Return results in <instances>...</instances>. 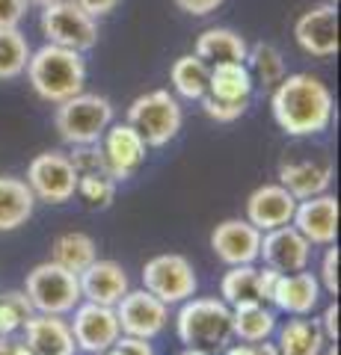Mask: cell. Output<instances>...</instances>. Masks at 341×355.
I'll return each instance as SVG.
<instances>
[{"label":"cell","mask_w":341,"mask_h":355,"mask_svg":"<svg viewBox=\"0 0 341 355\" xmlns=\"http://www.w3.org/2000/svg\"><path fill=\"white\" fill-rule=\"evenodd\" d=\"M116 187L119 184L107 172H90L78 178V193L74 196H81L90 210H107L116 202Z\"/></svg>","instance_id":"obj_33"},{"label":"cell","mask_w":341,"mask_h":355,"mask_svg":"<svg viewBox=\"0 0 341 355\" xmlns=\"http://www.w3.org/2000/svg\"><path fill=\"white\" fill-rule=\"evenodd\" d=\"M175 6L181 9V12H187V15H196V18H205V15H211V12H217L219 6L226 3V0H172Z\"/></svg>","instance_id":"obj_39"},{"label":"cell","mask_w":341,"mask_h":355,"mask_svg":"<svg viewBox=\"0 0 341 355\" xmlns=\"http://www.w3.org/2000/svg\"><path fill=\"white\" fill-rule=\"evenodd\" d=\"M175 331L184 347L223 352L232 340V308L214 296H190L181 302V311L175 317Z\"/></svg>","instance_id":"obj_3"},{"label":"cell","mask_w":341,"mask_h":355,"mask_svg":"<svg viewBox=\"0 0 341 355\" xmlns=\"http://www.w3.org/2000/svg\"><path fill=\"white\" fill-rule=\"evenodd\" d=\"M113 311H116L122 335L142 338V340L158 338L169 323V305L160 302V299L155 293H149L146 287H142V291H128L113 305Z\"/></svg>","instance_id":"obj_11"},{"label":"cell","mask_w":341,"mask_h":355,"mask_svg":"<svg viewBox=\"0 0 341 355\" xmlns=\"http://www.w3.org/2000/svg\"><path fill=\"white\" fill-rule=\"evenodd\" d=\"M72 314L74 317H72L69 326H72L74 343H78V349L83 355H104L119 338H122V329H119L113 308L81 299Z\"/></svg>","instance_id":"obj_12"},{"label":"cell","mask_w":341,"mask_h":355,"mask_svg":"<svg viewBox=\"0 0 341 355\" xmlns=\"http://www.w3.org/2000/svg\"><path fill=\"white\" fill-rule=\"evenodd\" d=\"M219 299L235 308L240 302H261L258 299V270L252 263L228 266V272L219 282Z\"/></svg>","instance_id":"obj_31"},{"label":"cell","mask_w":341,"mask_h":355,"mask_svg":"<svg viewBox=\"0 0 341 355\" xmlns=\"http://www.w3.org/2000/svg\"><path fill=\"white\" fill-rule=\"evenodd\" d=\"M338 261H341V249L333 243V246H326L324 263H321V282L333 296H338Z\"/></svg>","instance_id":"obj_36"},{"label":"cell","mask_w":341,"mask_h":355,"mask_svg":"<svg viewBox=\"0 0 341 355\" xmlns=\"http://www.w3.org/2000/svg\"><path fill=\"white\" fill-rule=\"evenodd\" d=\"M83 12H90L92 18H104V15H110L113 9L122 3V0H74Z\"/></svg>","instance_id":"obj_42"},{"label":"cell","mask_w":341,"mask_h":355,"mask_svg":"<svg viewBox=\"0 0 341 355\" xmlns=\"http://www.w3.org/2000/svg\"><path fill=\"white\" fill-rule=\"evenodd\" d=\"M30 0H0V27H18L27 15Z\"/></svg>","instance_id":"obj_38"},{"label":"cell","mask_w":341,"mask_h":355,"mask_svg":"<svg viewBox=\"0 0 341 355\" xmlns=\"http://www.w3.org/2000/svg\"><path fill=\"white\" fill-rule=\"evenodd\" d=\"M33 6H39V9H45V6H51V3H60V0H30Z\"/></svg>","instance_id":"obj_47"},{"label":"cell","mask_w":341,"mask_h":355,"mask_svg":"<svg viewBox=\"0 0 341 355\" xmlns=\"http://www.w3.org/2000/svg\"><path fill=\"white\" fill-rule=\"evenodd\" d=\"M33 210H36V196L24 178L0 175V231H15L27 225Z\"/></svg>","instance_id":"obj_23"},{"label":"cell","mask_w":341,"mask_h":355,"mask_svg":"<svg viewBox=\"0 0 341 355\" xmlns=\"http://www.w3.org/2000/svg\"><path fill=\"white\" fill-rule=\"evenodd\" d=\"M39 27H42V36L51 44H60V48H69L78 53L92 51L98 42V18L83 12L74 0H60V3L45 6Z\"/></svg>","instance_id":"obj_7"},{"label":"cell","mask_w":341,"mask_h":355,"mask_svg":"<svg viewBox=\"0 0 341 355\" xmlns=\"http://www.w3.org/2000/svg\"><path fill=\"white\" fill-rule=\"evenodd\" d=\"M291 225L312 246H333L338 237V198L329 193H321V196L297 202Z\"/></svg>","instance_id":"obj_15"},{"label":"cell","mask_w":341,"mask_h":355,"mask_svg":"<svg viewBox=\"0 0 341 355\" xmlns=\"http://www.w3.org/2000/svg\"><path fill=\"white\" fill-rule=\"evenodd\" d=\"M223 355H279V349L276 343L261 340V343H235V347H226Z\"/></svg>","instance_id":"obj_40"},{"label":"cell","mask_w":341,"mask_h":355,"mask_svg":"<svg viewBox=\"0 0 341 355\" xmlns=\"http://www.w3.org/2000/svg\"><path fill=\"white\" fill-rule=\"evenodd\" d=\"M24 74H27V83L33 86V92L42 101L60 104L65 98L83 92L86 62H83V53L45 42L39 51L30 53Z\"/></svg>","instance_id":"obj_2"},{"label":"cell","mask_w":341,"mask_h":355,"mask_svg":"<svg viewBox=\"0 0 341 355\" xmlns=\"http://www.w3.org/2000/svg\"><path fill=\"white\" fill-rule=\"evenodd\" d=\"M270 110L276 125L288 133V137H317L333 125L335 116V98L329 86L309 71L285 74L282 80L273 86Z\"/></svg>","instance_id":"obj_1"},{"label":"cell","mask_w":341,"mask_h":355,"mask_svg":"<svg viewBox=\"0 0 341 355\" xmlns=\"http://www.w3.org/2000/svg\"><path fill=\"white\" fill-rule=\"evenodd\" d=\"M199 104L205 110V116L214 119L217 125H232V121H238L249 107V101H217L211 95H202Z\"/></svg>","instance_id":"obj_34"},{"label":"cell","mask_w":341,"mask_h":355,"mask_svg":"<svg viewBox=\"0 0 341 355\" xmlns=\"http://www.w3.org/2000/svg\"><path fill=\"white\" fill-rule=\"evenodd\" d=\"M78 282H81V299L95 302V305H107V308H113L119 299L131 291V279H128L125 266L116 263V261H98L95 258L78 275Z\"/></svg>","instance_id":"obj_18"},{"label":"cell","mask_w":341,"mask_h":355,"mask_svg":"<svg viewBox=\"0 0 341 355\" xmlns=\"http://www.w3.org/2000/svg\"><path fill=\"white\" fill-rule=\"evenodd\" d=\"M321 355H338V340H326V347Z\"/></svg>","instance_id":"obj_45"},{"label":"cell","mask_w":341,"mask_h":355,"mask_svg":"<svg viewBox=\"0 0 341 355\" xmlns=\"http://www.w3.org/2000/svg\"><path fill=\"white\" fill-rule=\"evenodd\" d=\"M326 347L324 329L315 317H294L279 329V355H321Z\"/></svg>","instance_id":"obj_26"},{"label":"cell","mask_w":341,"mask_h":355,"mask_svg":"<svg viewBox=\"0 0 341 355\" xmlns=\"http://www.w3.org/2000/svg\"><path fill=\"white\" fill-rule=\"evenodd\" d=\"M24 293L39 314L65 317L81 302V282H78V275L69 272L65 266L45 261V263H36L27 272Z\"/></svg>","instance_id":"obj_6"},{"label":"cell","mask_w":341,"mask_h":355,"mask_svg":"<svg viewBox=\"0 0 341 355\" xmlns=\"http://www.w3.org/2000/svg\"><path fill=\"white\" fill-rule=\"evenodd\" d=\"M30 42L18 27H0V80H15L30 62Z\"/></svg>","instance_id":"obj_30"},{"label":"cell","mask_w":341,"mask_h":355,"mask_svg":"<svg viewBox=\"0 0 341 355\" xmlns=\"http://www.w3.org/2000/svg\"><path fill=\"white\" fill-rule=\"evenodd\" d=\"M338 314H341V308H338V302H329L326 308H324V314H321V329H324V338L326 340H338Z\"/></svg>","instance_id":"obj_41"},{"label":"cell","mask_w":341,"mask_h":355,"mask_svg":"<svg viewBox=\"0 0 341 355\" xmlns=\"http://www.w3.org/2000/svg\"><path fill=\"white\" fill-rule=\"evenodd\" d=\"M128 125L134 128L149 148H160L178 137L184 125L181 104L169 89H155L131 101L128 107Z\"/></svg>","instance_id":"obj_5"},{"label":"cell","mask_w":341,"mask_h":355,"mask_svg":"<svg viewBox=\"0 0 341 355\" xmlns=\"http://www.w3.org/2000/svg\"><path fill=\"white\" fill-rule=\"evenodd\" d=\"M247 69L252 74V83H261L273 89L288 71H285V57L279 48H273L267 42H258V44H249L247 51Z\"/></svg>","instance_id":"obj_29"},{"label":"cell","mask_w":341,"mask_h":355,"mask_svg":"<svg viewBox=\"0 0 341 355\" xmlns=\"http://www.w3.org/2000/svg\"><path fill=\"white\" fill-rule=\"evenodd\" d=\"M78 169L63 151H42L27 166V187L36 196V202L45 205H65L78 193Z\"/></svg>","instance_id":"obj_8"},{"label":"cell","mask_w":341,"mask_h":355,"mask_svg":"<svg viewBox=\"0 0 341 355\" xmlns=\"http://www.w3.org/2000/svg\"><path fill=\"white\" fill-rule=\"evenodd\" d=\"M104 355H155V349H151V343H149V340L122 335V338H119Z\"/></svg>","instance_id":"obj_37"},{"label":"cell","mask_w":341,"mask_h":355,"mask_svg":"<svg viewBox=\"0 0 341 355\" xmlns=\"http://www.w3.org/2000/svg\"><path fill=\"white\" fill-rule=\"evenodd\" d=\"M98 146H101V154H104L107 175L113 178L116 184L134 178L149 154L146 139H142L128 121H110V128L104 130V137L98 139Z\"/></svg>","instance_id":"obj_10"},{"label":"cell","mask_w":341,"mask_h":355,"mask_svg":"<svg viewBox=\"0 0 341 355\" xmlns=\"http://www.w3.org/2000/svg\"><path fill=\"white\" fill-rule=\"evenodd\" d=\"M21 343H24L27 355H74L78 343H74L69 320L57 314H33L24 329H21Z\"/></svg>","instance_id":"obj_17"},{"label":"cell","mask_w":341,"mask_h":355,"mask_svg":"<svg viewBox=\"0 0 341 355\" xmlns=\"http://www.w3.org/2000/svg\"><path fill=\"white\" fill-rule=\"evenodd\" d=\"M297 198L282 184H261L247 198V222L258 231H270L279 225H291Z\"/></svg>","instance_id":"obj_20"},{"label":"cell","mask_w":341,"mask_h":355,"mask_svg":"<svg viewBox=\"0 0 341 355\" xmlns=\"http://www.w3.org/2000/svg\"><path fill=\"white\" fill-rule=\"evenodd\" d=\"M326 3H335V6H338V0H326Z\"/></svg>","instance_id":"obj_48"},{"label":"cell","mask_w":341,"mask_h":355,"mask_svg":"<svg viewBox=\"0 0 341 355\" xmlns=\"http://www.w3.org/2000/svg\"><path fill=\"white\" fill-rule=\"evenodd\" d=\"M279 272L270 270V266H264V270H258V299L261 302H270V293H273V284H276Z\"/></svg>","instance_id":"obj_43"},{"label":"cell","mask_w":341,"mask_h":355,"mask_svg":"<svg viewBox=\"0 0 341 355\" xmlns=\"http://www.w3.org/2000/svg\"><path fill=\"white\" fill-rule=\"evenodd\" d=\"M321 302V282L312 272H279L276 284L270 293V305L285 311L294 317H306L312 314Z\"/></svg>","instance_id":"obj_21"},{"label":"cell","mask_w":341,"mask_h":355,"mask_svg":"<svg viewBox=\"0 0 341 355\" xmlns=\"http://www.w3.org/2000/svg\"><path fill=\"white\" fill-rule=\"evenodd\" d=\"M69 160L74 163L78 175H90V172H107L104 166V154L98 142H90V146H72Z\"/></svg>","instance_id":"obj_35"},{"label":"cell","mask_w":341,"mask_h":355,"mask_svg":"<svg viewBox=\"0 0 341 355\" xmlns=\"http://www.w3.org/2000/svg\"><path fill=\"white\" fill-rule=\"evenodd\" d=\"M95 258H98V246L83 231H65V234H60L51 243V261L65 266L74 275H81Z\"/></svg>","instance_id":"obj_27"},{"label":"cell","mask_w":341,"mask_h":355,"mask_svg":"<svg viewBox=\"0 0 341 355\" xmlns=\"http://www.w3.org/2000/svg\"><path fill=\"white\" fill-rule=\"evenodd\" d=\"M169 83L175 89V95L187 98V101H199L208 92V62H202L196 53H184V57L172 62Z\"/></svg>","instance_id":"obj_28"},{"label":"cell","mask_w":341,"mask_h":355,"mask_svg":"<svg viewBox=\"0 0 341 355\" xmlns=\"http://www.w3.org/2000/svg\"><path fill=\"white\" fill-rule=\"evenodd\" d=\"M294 39L303 53L315 60H329L338 53V6L317 3L297 18Z\"/></svg>","instance_id":"obj_13"},{"label":"cell","mask_w":341,"mask_h":355,"mask_svg":"<svg viewBox=\"0 0 341 355\" xmlns=\"http://www.w3.org/2000/svg\"><path fill=\"white\" fill-rule=\"evenodd\" d=\"M113 121V104L104 95L78 92L57 104L53 110V128L65 146H90L104 137Z\"/></svg>","instance_id":"obj_4"},{"label":"cell","mask_w":341,"mask_h":355,"mask_svg":"<svg viewBox=\"0 0 341 355\" xmlns=\"http://www.w3.org/2000/svg\"><path fill=\"white\" fill-rule=\"evenodd\" d=\"M142 287L149 293H155L160 302L181 305L184 299L196 296L199 279H196L193 263L184 254L167 252V254H155L151 261H146V266H142Z\"/></svg>","instance_id":"obj_9"},{"label":"cell","mask_w":341,"mask_h":355,"mask_svg":"<svg viewBox=\"0 0 341 355\" xmlns=\"http://www.w3.org/2000/svg\"><path fill=\"white\" fill-rule=\"evenodd\" d=\"M258 258L264 261V266H270L276 272H303L312 261V243L294 225H279L261 231Z\"/></svg>","instance_id":"obj_14"},{"label":"cell","mask_w":341,"mask_h":355,"mask_svg":"<svg viewBox=\"0 0 341 355\" xmlns=\"http://www.w3.org/2000/svg\"><path fill=\"white\" fill-rule=\"evenodd\" d=\"M249 51V42L232 27H208L196 36L193 53L208 65L217 62H244Z\"/></svg>","instance_id":"obj_22"},{"label":"cell","mask_w":341,"mask_h":355,"mask_svg":"<svg viewBox=\"0 0 341 355\" xmlns=\"http://www.w3.org/2000/svg\"><path fill=\"white\" fill-rule=\"evenodd\" d=\"M33 314H36V308L24 291L0 293V335H18Z\"/></svg>","instance_id":"obj_32"},{"label":"cell","mask_w":341,"mask_h":355,"mask_svg":"<svg viewBox=\"0 0 341 355\" xmlns=\"http://www.w3.org/2000/svg\"><path fill=\"white\" fill-rule=\"evenodd\" d=\"M211 249L226 266L256 263L261 249V231L247 219H226L211 231Z\"/></svg>","instance_id":"obj_16"},{"label":"cell","mask_w":341,"mask_h":355,"mask_svg":"<svg viewBox=\"0 0 341 355\" xmlns=\"http://www.w3.org/2000/svg\"><path fill=\"white\" fill-rule=\"evenodd\" d=\"M178 355H214V352H205V349H193V347H184V352Z\"/></svg>","instance_id":"obj_46"},{"label":"cell","mask_w":341,"mask_h":355,"mask_svg":"<svg viewBox=\"0 0 341 355\" xmlns=\"http://www.w3.org/2000/svg\"><path fill=\"white\" fill-rule=\"evenodd\" d=\"M252 89V74L247 62H217L208 65V92L217 101H249Z\"/></svg>","instance_id":"obj_24"},{"label":"cell","mask_w":341,"mask_h":355,"mask_svg":"<svg viewBox=\"0 0 341 355\" xmlns=\"http://www.w3.org/2000/svg\"><path fill=\"white\" fill-rule=\"evenodd\" d=\"M333 181V163L315 157H285L279 163V184L288 190L297 202L329 190Z\"/></svg>","instance_id":"obj_19"},{"label":"cell","mask_w":341,"mask_h":355,"mask_svg":"<svg viewBox=\"0 0 341 355\" xmlns=\"http://www.w3.org/2000/svg\"><path fill=\"white\" fill-rule=\"evenodd\" d=\"M276 331V311L267 302H240L232 308V338L240 343H261Z\"/></svg>","instance_id":"obj_25"},{"label":"cell","mask_w":341,"mask_h":355,"mask_svg":"<svg viewBox=\"0 0 341 355\" xmlns=\"http://www.w3.org/2000/svg\"><path fill=\"white\" fill-rule=\"evenodd\" d=\"M0 355H27V349L15 335H0Z\"/></svg>","instance_id":"obj_44"}]
</instances>
